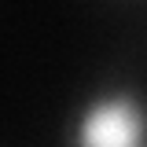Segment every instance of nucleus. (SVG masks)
Wrapping results in <instances>:
<instances>
[{
  "label": "nucleus",
  "instance_id": "1",
  "mask_svg": "<svg viewBox=\"0 0 147 147\" xmlns=\"http://www.w3.org/2000/svg\"><path fill=\"white\" fill-rule=\"evenodd\" d=\"M66 147H147V92L129 81L92 88L66 125Z\"/></svg>",
  "mask_w": 147,
  "mask_h": 147
}]
</instances>
